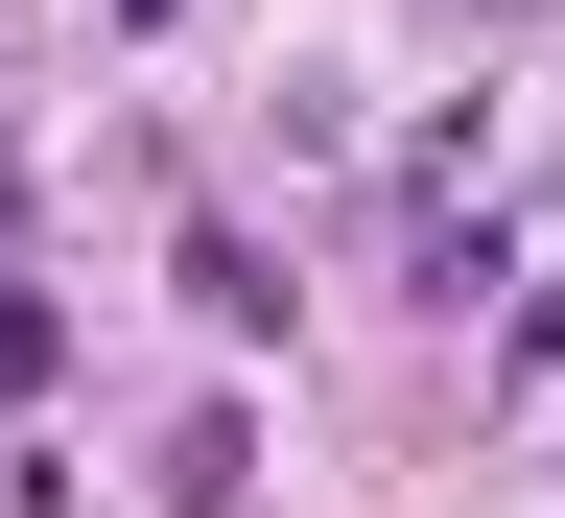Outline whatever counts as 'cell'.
<instances>
[{"instance_id":"1","label":"cell","mask_w":565,"mask_h":518,"mask_svg":"<svg viewBox=\"0 0 565 518\" xmlns=\"http://www.w3.org/2000/svg\"><path fill=\"white\" fill-rule=\"evenodd\" d=\"M24 378H47V307H24V283H0V401H24Z\"/></svg>"},{"instance_id":"2","label":"cell","mask_w":565,"mask_h":518,"mask_svg":"<svg viewBox=\"0 0 565 518\" xmlns=\"http://www.w3.org/2000/svg\"><path fill=\"white\" fill-rule=\"evenodd\" d=\"M95 24H166V0H95Z\"/></svg>"},{"instance_id":"3","label":"cell","mask_w":565,"mask_h":518,"mask_svg":"<svg viewBox=\"0 0 565 518\" xmlns=\"http://www.w3.org/2000/svg\"><path fill=\"white\" fill-rule=\"evenodd\" d=\"M471 24H519V0H471Z\"/></svg>"}]
</instances>
